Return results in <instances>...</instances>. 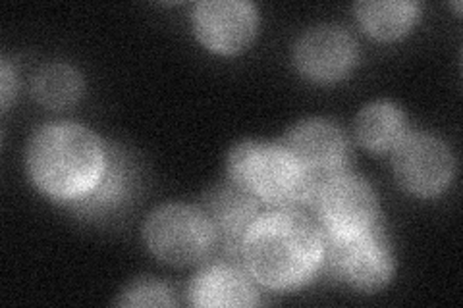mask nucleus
Returning <instances> with one entry per match:
<instances>
[{
  "label": "nucleus",
  "instance_id": "7",
  "mask_svg": "<svg viewBox=\"0 0 463 308\" xmlns=\"http://www.w3.org/2000/svg\"><path fill=\"white\" fill-rule=\"evenodd\" d=\"M317 207L330 238L367 229L376 214L371 187L352 175H336L318 187Z\"/></svg>",
  "mask_w": 463,
  "mask_h": 308
},
{
  "label": "nucleus",
  "instance_id": "2",
  "mask_svg": "<svg viewBox=\"0 0 463 308\" xmlns=\"http://www.w3.org/2000/svg\"><path fill=\"white\" fill-rule=\"evenodd\" d=\"M27 166L35 183L58 199L91 193L105 175V153L85 127L61 124L41 129L29 146Z\"/></svg>",
  "mask_w": 463,
  "mask_h": 308
},
{
  "label": "nucleus",
  "instance_id": "8",
  "mask_svg": "<svg viewBox=\"0 0 463 308\" xmlns=\"http://www.w3.org/2000/svg\"><path fill=\"white\" fill-rule=\"evenodd\" d=\"M394 168L405 189L417 195H434L450 182L454 160L442 141L417 134L398 143Z\"/></svg>",
  "mask_w": 463,
  "mask_h": 308
},
{
  "label": "nucleus",
  "instance_id": "13",
  "mask_svg": "<svg viewBox=\"0 0 463 308\" xmlns=\"http://www.w3.org/2000/svg\"><path fill=\"white\" fill-rule=\"evenodd\" d=\"M403 114L390 102H374L367 107L355 124L357 139L374 153H384L396 146L403 139Z\"/></svg>",
  "mask_w": 463,
  "mask_h": 308
},
{
  "label": "nucleus",
  "instance_id": "17",
  "mask_svg": "<svg viewBox=\"0 0 463 308\" xmlns=\"http://www.w3.org/2000/svg\"><path fill=\"white\" fill-rule=\"evenodd\" d=\"M12 91H14V87H12V70H10V66L5 62V64H3V105H5V107L8 105V100H10V97H12Z\"/></svg>",
  "mask_w": 463,
  "mask_h": 308
},
{
  "label": "nucleus",
  "instance_id": "15",
  "mask_svg": "<svg viewBox=\"0 0 463 308\" xmlns=\"http://www.w3.org/2000/svg\"><path fill=\"white\" fill-rule=\"evenodd\" d=\"M359 20L374 37L392 39L410 29L415 20L417 5L413 3H361L357 5Z\"/></svg>",
  "mask_w": 463,
  "mask_h": 308
},
{
  "label": "nucleus",
  "instance_id": "14",
  "mask_svg": "<svg viewBox=\"0 0 463 308\" xmlns=\"http://www.w3.org/2000/svg\"><path fill=\"white\" fill-rule=\"evenodd\" d=\"M33 93L41 105L51 108H68L81 95L80 73L66 64H51L35 76Z\"/></svg>",
  "mask_w": 463,
  "mask_h": 308
},
{
  "label": "nucleus",
  "instance_id": "3",
  "mask_svg": "<svg viewBox=\"0 0 463 308\" xmlns=\"http://www.w3.org/2000/svg\"><path fill=\"white\" fill-rule=\"evenodd\" d=\"M230 172L241 189L272 204H292L315 193L284 146L243 143L230 156Z\"/></svg>",
  "mask_w": 463,
  "mask_h": 308
},
{
  "label": "nucleus",
  "instance_id": "1",
  "mask_svg": "<svg viewBox=\"0 0 463 308\" xmlns=\"http://www.w3.org/2000/svg\"><path fill=\"white\" fill-rule=\"evenodd\" d=\"M248 268L269 287H294L315 272L323 239L311 219L292 210L257 218L241 239Z\"/></svg>",
  "mask_w": 463,
  "mask_h": 308
},
{
  "label": "nucleus",
  "instance_id": "5",
  "mask_svg": "<svg viewBox=\"0 0 463 308\" xmlns=\"http://www.w3.org/2000/svg\"><path fill=\"white\" fill-rule=\"evenodd\" d=\"M330 266L342 280L361 289H379L392 275V251L379 229L330 238Z\"/></svg>",
  "mask_w": 463,
  "mask_h": 308
},
{
  "label": "nucleus",
  "instance_id": "4",
  "mask_svg": "<svg viewBox=\"0 0 463 308\" xmlns=\"http://www.w3.org/2000/svg\"><path fill=\"white\" fill-rule=\"evenodd\" d=\"M145 236L158 258L174 266H184V264L201 260L209 253L213 245V224L205 214L192 207L172 204L149 218Z\"/></svg>",
  "mask_w": 463,
  "mask_h": 308
},
{
  "label": "nucleus",
  "instance_id": "10",
  "mask_svg": "<svg viewBox=\"0 0 463 308\" xmlns=\"http://www.w3.org/2000/svg\"><path fill=\"white\" fill-rule=\"evenodd\" d=\"M298 66L307 78L332 81L342 78L355 61V42L344 29L321 25L303 35L298 45Z\"/></svg>",
  "mask_w": 463,
  "mask_h": 308
},
{
  "label": "nucleus",
  "instance_id": "12",
  "mask_svg": "<svg viewBox=\"0 0 463 308\" xmlns=\"http://www.w3.org/2000/svg\"><path fill=\"white\" fill-rule=\"evenodd\" d=\"M207 207L214 228L222 233L228 243H236L245 236L257 212L253 197L241 187L216 189Z\"/></svg>",
  "mask_w": 463,
  "mask_h": 308
},
{
  "label": "nucleus",
  "instance_id": "11",
  "mask_svg": "<svg viewBox=\"0 0 463 308\" xmlns=\"http://www.w3.org/2000/svg\"><path fill=\"white\" fill-rule=\"evenodd\" d=\"M192 301L197 306H251L257 293L240 270L213 266L195 277Z\"/></svg>",
  "mask_w": 463,
  "mask_h": 308
},
{
  "label": "nucleus",
  "instance_id": "9",
  "mask_svg": "<svg viewBox=\"0 0 463 308\" xmlns=\"http://www.w3.org/2000/svg\"><path fill=\"white\" fill-rule=\"evenodd\" d=\"M257 23L255 8L238 0H211L195 10V27L207 47L222 52L248 45Z\"/></svg>",
  "mask_w": 463,
  "mask_h": 308
},
{
  "label": "nucleus",
  "instance_id": "6",
  "mask_svg": "<svg viewBox=\"0 0 463 308\" xmlns=\"http://www.w3.org/2000/svg\"><path fill=\"white\" fill-rule=\"evenodd\" d=\"M282 146L294 156L315 191L340 175L347 160V145L342 131L325 120H309L296 126Z\"/></svg>",
  "mask_w": 463,
  "mask_h": 308
},
{
  "label": "nucleus",
  "instance_id": "16",
  "mask_svg": "<svg viewBox=\"0 0 463 308\" xmlns=\"http://www.w3.org/2000/svg\"><path fill=\"white\" fill-rule=\"evenodd\" d=\"M120 303L126 306H168L174 301L165 285L145 280L129 287Z\"/></svg>",
  "mask_w": 463,
  "mask_h": 308
}]
</instances>
